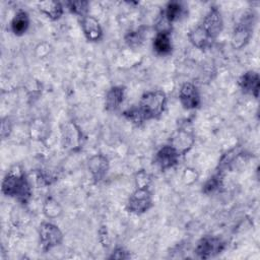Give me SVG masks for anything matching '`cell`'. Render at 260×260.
Instances as JSON below:
<instances>
[{
	"mask_svg": "<svg viewBox=\"0 0 260 260\" xmlns=\"http://www.w3.org/2000/svg\"><path fill=\"white\" fill-rule=\"evenodd\" d=\"M125 98V87L124 86H113L111 87L105 98V107L108 111H115L117 110L120 105L123 103Z\"/></svg>",
	"mask_w": 260,
	"mask_h": 260,
	"instance_id": "cell-15",
	"label": "cell"
},
{
	"mask_svg": "<svg viewBox=\"0 0 260 260\" xmlns=\"http://www.w3.org/2000/svg\"><path fill=\"white\" fill-rule=\"evenodd\" d=\"M68 9L74 13L75 15H78L80 18L87 15L88 10V2L87 1H71L67 2Z\"/></svg>",
	"mask_w": 260,
	"mask_h": 260,
	"instance_id": "cell-22",
	"label": "cell"
},
{
	"mask_svg": "<svg viewBox=\"0 0 260 260\" xmlns=\"http://www.w3.org/2000/svg\"><path fill=\"white\" fill-rule=\"evenodd\" d=\"M167 95L162 90H150L142 94L138 106L124 112L125 117L136 125L144 121L158 119L165 111Z\"/></svg>",
	"mask_w": 260,
	"mask_h": 260,
	"instance_id": "cell-2",
	"label": "cell"
},
{
	"mask_svg": "<svg viewBox=\"0 0 260 260\" xmlns=\"http://www.w3.org/2000/svg\"><path fill=\"white\" fill-rule=\"evenodd\" d=\"M152 206V195L149 188H136L128 198L126 209L130 213L141 214Z\"/></svg>",
	"mask_w": 260,
	"mask_h": 260,
	"instance_id": "cell-6",
	"label": "cell"
},
{
	"mask_svg": "<svg viewBox=\"0 0 260 260\" xmlns=\"http://www.w3.org/2000/svg\"><path fill=\"white\" fill-rule=\"evenodd\" d=\"M2 193L26 203L31 197V189L25 174L21 171H10L2 181Z\"/></svg>",
	"mask_w": 260,
	"mask_h": 260,
	"instance_id": "cell-3",
	"label": "cell"
},
{
	"mask_svg": "<svg viewBox=\"0 0 260 260\" xmlns=\"http://www.w3.org/2000/svg\"><path fill=\"white\" fill-rule=\"evenodd\" d=\"M153 50L158 55H169L172 52L173 46L171 41V31H158L153 39Z\"/></svg>",
	"mask_w": 260,
	"mask_h": 260,
	"instance_id": "cell-16",
	"label": "cell"
},
{
	"mask_svg": "<svg viewBox=\"0 0 260 260\" xmlns=\"http://www.w3.org/2000/svg\"><path fill=\"white\" fill-rule=\"evenodd\" d=\"M179 100L186 110H193L200 105V94L195 84L185 82L179 90Z\"/></svg>",
	"mask_w": 260,
	"mask_h": 260,
	"instance_id": "cell-11",
	"label": "cell"
},
{
	"mask_svg": "<svg viewBox=\"0 0 260 260\" xmlns=\"http://www.w3.org/2000/svg\"><path fill=\"white\" fill-rule=\"evenodd\" d=\"M224 247V243L219 238L213 236H205L197 243L195 253L200 259H208L220 254Z\"/></svg>",
	"mask_w": 260,
	"mask_h": 260,
	"instance_id": "cell-7",
	"label": "cell"
},
{
	"mask_svg": "<svg viewBox=\"0 0 260 260\" xmlns=\"http://www.w3.org/2000/svg\"><path fill=\"white\" fill-rule=\"evenodd\" d=\"M144 40V31L142 28H138L136 30L129 31L125 37V42L129 47H139Z\"/></svg>",
	"mask_w": 260,
	"mask_h": 260,
	"instance_id": "cell-21",
	"label": "cell"
},
{
	"mask_svg": "<svg viewBox=\"0 0 260 260\" xmlns=\"http://www.w3.org/2000/svg\"><path fill=\"white\" fill-rule=\"evenodd\" d=\"M239 85L245 93H249L254 98H258L260 85L259 74L255 71L245 72L239 79Z\"/></svg>",
	"mask_w": 260,
	"mask_h": 260,
	"instance_id": "cell-14",
	"label": "cell"
},
{
	"mask_svg": "<svg viewBox=\"0 0 260 260\" xmlns=\"http://www.w3.org/2000/svg\"><path fill=\"white\" fill-rule=\"evenodd\" d=\"M130 255L123 248H116L109 258L110 259H128Z\"/></svg>",
	"mask_w": 260,
	"mask_h": 260,
	"instance_id": "cell-26",
	"label": "cell"
},
{
	"mask_svg": "<svg viewBox=\"0 0 260 260\" xmlns=\"http://www.w3.org/2000/svg\"><path fill=\"white\" fill-rule=\"evenodd\" d=\"M80 25L85 38L89 42H98L103 37V29L99 20L91 16L85 15L80 19Z\"/></svg>",
	"mask_w": 260,
	"mask_h": 260,
	"instance_id": "cell-13",
	"label": "cell"
},
{
	"mask_svg": "<svg viewBox=\"0 0 260 260\" xmlns=\"http://www.w3.org/2000/svg\"><path fill=\"white\" fill-rule=\"evenodd\" d=\"M183 14H184V7L178 1L169 2L166 5L165 10L162 11V16L169 23L179 20Z\"/></svg>",
	"mask_w": 260,
	"mask_h": 260,
	"instance_id": "cell-19",
	"label": "cell"
},
{
	"mask_svg": "<svg viewBox=\"0 0 260 260\" xmlns=\"http://www.w3.org/2000/svg\"><path fill=\"white\" fill-rule=\"evenodd\" d=\"M221 183H222V174H221V172L218 171L215 175L210 177L205 182V184L203 185L202 191L205 194H210V193L214 192L215 190H217L221 186Z\"/></svg>",
	"mask_w": 260,
	"mask_h": 260,
	"instance_id": "cell-20",
	"label": "cell"
},
{
	"mask_svg": "<svg viewBox=\"0 0 260 260\" xmlns=\"http://www.w3.org/2000/svg\"><path fill=\"white\" fill-rule=\"evenodd\" d=\"M39 10L52 20H57L63 14V6L57 1H43L38 4Z\"/></svg>",
	"mask_w": 260,
	"mask_h": 260,
	"instance_id": "cell-18",
	"label": "cell"
},
{
	"mask_svg": "<svg viewBox=\"0 0 260 260\" xmlns=\"http://www.w3.org/2000/svg\"><path fill=\"white\" fill-rule=\"evenodd\" d=\"M194 142L195 138L192 130L183 127L178 129L176 133L173 135L170 145H172L180 155H183L190 150Z\"/></svg>",
	"mask_w": 260,
	"mask_h": 260,
	"instance_id": "cell-9",
	"label": "cell"
},
{
	"mask_svg": "<svg viewBox=\"0 0 260 260\" xmlns=\"http://www.w3.org/2000/svg\"><path fill=\"white\" fill-rule=\"evenodd\" d=\"M255 23V15L251 12L246 13L235 25L232 36V46L234 49H242L245 47L253 32Z\"/></svg>",
	"mask_w": 260,
	"mask_h": 260,
	"instance_id": "cell-4",
	"label": "cell"
},
{
	"mask_svg": "<svg viewBox=\"0 0 260 260\" xmlns=\"http://www.w3.org/2000/svg\"><path fill=\"white\" fill-rule=\"evenodd\" d=\"M62 144L71 151H77L82 145V132L73 122H67L62 127Z\"/></svg>",
	"mask_w": 260,
	"mask_h": 260,
	"instance_id": "cell-8",
	"label": "cell"
},
{
	"mask_svg": "<svg viewBox=\"0 0 260 260\" xmlns=\"http://www.w3.org/2000/svg\"><path fill=\"white\" fill-rule=\"evenodd\" d=\"M29 26V17L26 11L18 10L10 22V29L15 36H22Z\"/></svg>",
	"mask_w": 260,
	"mask_h": 260,
	"instance_id": "cell-17",
	"label": "cell"
},
{
	"mask_svg": "<svg viewBox=\"0 0 260 260\" xmlns=\"http://www.w3.org/2000/svg\"><path fill=\"white\" fill-rule=\"evenodd\" d=\"M44 210H45V214L50 217V218H54L57 217L60 213H61V207L58 204V202L52 198H48L45 202L44 205Z\"/></svg>",
	"mask_w": 260,
	"mask_h": 260,
	"instance_id": "cell-23",
	"label": "cell"
},
{
	"mask_svg": "<svg viewBox=\"0 0 260 260\" xmlns=\"http://www.w3.org/2000/svg\"><path fill=\"white\" fill-rule=\"evenodd\" d=\"M87 168L93 181L98 183L102 181L107 175L109 171V160L104 154L96 153L88 159Z\"/></svg>",
	"mask_w": 260,
	"mask_h": 260,
	"instance_id": "cell-12",
	"label": "cell"
},
{
	"mask_svg": "<svg viewBox=\"0 0 260 260\" xmlns=\"http://www.w3.org/2000/svg\"><path fill=\"white\" fill-rule=\"evenodd\" d=\"M151 182V178L148 173L145 171H140L137 173L135 177L136 188H149V184Z\"/></svg>",
	"mask_w": 260,
	"mask_h": 260,
	"instance_id": "cell-24",
	"label": "cell"
},
{
	"mask_svg": "<svg viewBox=\"0 0 260 260\" xmlns=\"http://www.w3.org/2000/svg\"><path fill=\"white\" fill-rule=\"evenodd\" d=\"M12 129V125L11 122L8 118H5L2 120V124H1V135L3 138H6L9 136L10 132Z\"/></svg>",
	"mask_w": 260,
	"mask_h": 260,
	"instance_id": "cell-25",
	"label": "cell"
},
{
	"mask_svg": "<svg viewBox=\"0 0 260 260\" xmlns=\"http://www.w3.org/2000/svg\"><path fill=\"white\" fill-rule=\"evenodd\" d=\"M180 154L172 145H165L160 147L154 155V164L159 170L166 171L178 164Z\"/></svg>",
	"mask_w": 260,
	"mask_h": 260,
	"instance_id": "cell-10",
	"label": "cell"
},
{
	"mask_svg": "<svg viewBox=\"0 0 260 260\" xmlns=\"http://www.w3.org/2000/svg\"><path fill=\"white\" fill-rule=\"evenodd\" d=\"M39 239L42 250L48 252L62 243L63 234L56 224L43 222L39 229Z\"/></svg>",
	"mask_w": 260,
	"mask_h": 260,
	"instance_id": "cell-5",
	"label": "cell"
},
{
	"mask_svg": "<svg viewBox=\"0 0 260 260\" xmlns=\"http://www.w3.org/2000/svg\"><path fill=\"white\" fill-rule=\"evenodd\" d=\"M223 27V20L217 7H210L199 25L190 30L188 37L192 45L200 50L210 49Z\"/></svg>",
	"mask_w": 260,
	"mask_h": 260,
	"instance_id": "cell-1",
	"label": "cell"
}]
</instances>
